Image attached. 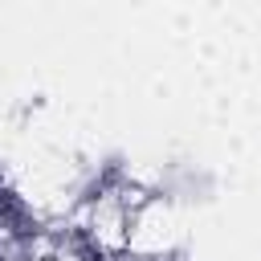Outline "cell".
<instances>
[]
</instances>
